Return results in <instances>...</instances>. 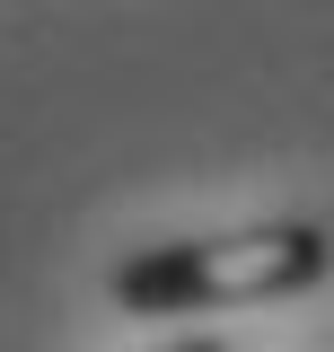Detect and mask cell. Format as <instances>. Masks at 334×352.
Masks as SVG:
<instances>
[{"label":"cell","mask_w":334,"mask_h":352,"mask_svg":"<svg viewBox=\"0 0 334 352\" xmlns=\"http://www.w3.org/2000/svg\"><path fill=\"white\" fill-rule=\"evenodd\" d=\"M334 273V238L317 220H273V229H238V238H185V247H150L106 273V291L124 317H203V308L238 300H282V291H317Z\"/></svg>","instance_id":"6da1fadb"},{"label":"cell","mask_w":334,"mask_h":352,"mask_svg":"<svg viewBox=\"0 0 334 352\" xmlns=\"http://www.w3.org/2000/svg\"><path fill=\"white\" fill-rule=\"evenodd\" d=\"M167 352H229V344H211V335H194V344H167Z\"/></svg>","instance_id":"7a4b0ae2"}]
</instances>
